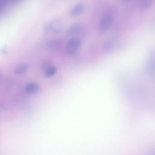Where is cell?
I'll use <instances>...</instances> for the list:
<instances>
[{"label":"cell","mask_w":155,"mask_h":155,"mask_svg":"<svg viewBox=\"0 0 155 155\" xmlns=\"http://www.w3.org/2000/svg\"><path fill=\"white\" fill-rule=\"evenodd\" d=\"M27 70V65L25 64H20L15 69V72L18 74L24 73Z\"/></svg>","instance_id":"9c48e42d"},{"label":"cell","mask_w":155,"mask_h":155,"mask_svg":"<svg viewBox=\"0 0 155 155\" xmlns=\"http://www.w3.org/2000/svg\"><path fill=\"white\" fill-rule=\"evenodd\" d=\"M154 0H139V6L142 9H147L153 4Z\"/></svg>","instance_id":"52a82bcc"},{"label":"cell","mask_w":155,"mask_h":155,"mask_svg":"<svg viewBox=\"0 0 155 155\" xmlns=\"http://www.w3.org/2000/svg\"><path fill=\"white\" fill-rule=\"evenodd\" d=\"M115 43H116V41L113 38L108 39L107 41H105V42L104 44V46H103L104 51L105 52H108L111 50L114 47Z\"/></svg>","instance_id":"8992f818"},{"label":"cell","mask_w":155,"mask_h":155,"mask_svg":"<svg viewBox=\"0 0 155 155\" xmlns=\"http://www.w3.org/2000/svg\"><path fill=\"white\" fill-rule=\"evenodd\" d=\"M113 22V16L110 14H105L101 18L99 27L102 30H107L110 28Z\"/></svg>","instance_id":"6da1fadb"},{"label":"cell","mask_w":155,"mask_h":155,"mask_svg":"<svg viewBox=\"0 0 155 155\" xmlns=\"http://www.w3.org/2000/svg\"><path fill=\"white\" fill-rule=\"evenodd\" d=\"M82 29V25L81 23L76 22L70 25L68 29V33L70 35L78 34Z\"/></svg>","instance_id":"277c9868"},{"label":"cell","mask_w":155,"mask_h":155,"mask_svg":"<svg viewBox=\"0 0 155 155\" xmlns=\"http://www.w3.org/2000/svg\"><path fill=\"white\" fill-rule=\"evenodd\" d=\"M79 47V42L76 39H70L67 44L65 47V52L68 55L74 54Z\"/></svg>","instance_id":"7a4b0ae2"},{"label":"cell","mask_w":155,"mask_h":155,"mask_svg":"<svg viewBox=\"0 0 155 155\" xmlns=\"http://www.w3.org/2000/svg\"><path fill=\"white\" fill-rule=\"evenodd\" d=\"M85 10V5L82 3L76 4L71 10L70 15L73 17H76L81 15Z\"/></svg>","instance_id":"3957f363"},{"label":"cell","mask_w":155,"mask_h":155,"mask_svg":"<svg viewBox=\"0 0 155 155\" xmlns=\"http://www.w3.org/2000/svg\"><path fill=\"white\" fill-rule=\"evenodd\" d=\"M56 68L54 66H50L45 69L44 71V75L47 78L51 77L56 73Z\"/></svg>","instance_id":"ba28073f"},{"label":"cell","mask_w":155,"mask_h":155,"mask_svg":"<svg viewBox=\"0 0 155 155\" xmlns=\"http://www.w3.org/2000/svg\"><path fill=\"white\" fill-rule=\"evenodd\" d=\"M39 86L38 84L31 82L28 84L25 87V91L28 94H34L39 91Z\"/></svg>","instance_id":"5b68a950"}]
</instances>
